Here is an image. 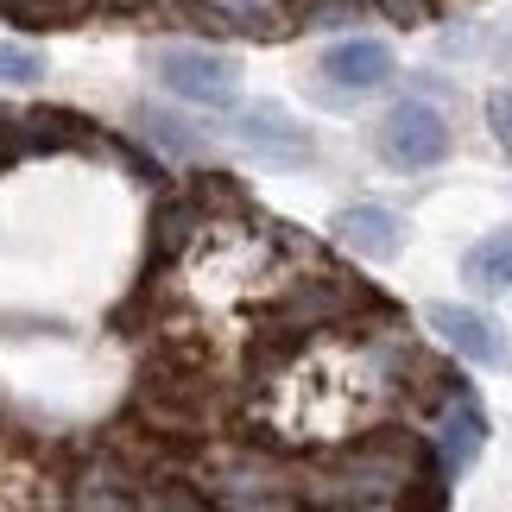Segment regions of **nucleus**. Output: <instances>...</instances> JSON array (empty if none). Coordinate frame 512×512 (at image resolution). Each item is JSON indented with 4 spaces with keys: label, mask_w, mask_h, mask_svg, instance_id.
<instances>
[{
    "label": "nucleus",
    "mask_w": 512,
    "mask_h": 512,
    "mask_svg": "<svg viewBox=\"0 0 512 512\" xmlns=\"http://www.w3.org/2000/svg\"><path fill=\"white\" fill-rule=\"evenodd\" d=\"M449 121H443V108H430V102H399L380 121V152L392 165H405V171H430V165H443L449 159Z\"/></svg>",
    "instance_id": "obj_2"
},
{
    "label": "nucleus",
    "mask_w": 512,
    "mask_h": 512,
    "mask_svg": "<svg viewBox=\"0 0 512 512\" xmlns=\"http://www.w3.org/2000/svg\"><path fill=\"white\" fill-rule=\"evenodd\" d=\"M133 121H140V133H146V140H159L165 152H184V159H196V152H203V133H196L190 121H177V114L133 108Z\"/></svg>",
    "instance_id": "obj_9"
},
{
    "label": "nucleus",
    "mask_w": 512,
    "mask_h": 512,
    "mask_svg": "<svg viewBox=\"0 0 512 512\" xmlns=\"http://www.w3.org/2000/svg\"><path fill=\"white\" fill-rule=\"evenodd\" d=\"M152 76H159L171 95L196 102V108H234V89H241L234 57L203 51V45H165V51H152Z\"/></svg>",
    "instance_id": "obj_1"
},
{
    "label": "nucleus",
    "mask_w": 512,
    "mask_h": 512,
    "mask_svg": "<svg viewBox=\"0 0 512 512\" xmlns=\"http://www.w3.org/2000/svg\"><path fill=\"white\" fill-rule=\"evenodd\" d=\"M329 228H336V241L348 253H361V260H392V253L405 247V215L380 209V203H348Z\"/></svg>",
    "instance_id": "obj_6"
},
{
    "label": "nucleus",
    "mask_w": 512,
    "mask_h": 512,
    "mask_svg": "<svg viewBox=\"0 0 512 512\" xmlns=\"http://www.w3.org/2000/svg\"><path fill=\"white\" fill-rule=\"evenodd\" d=\"M430 329H437V342H449L462 354V361L475 367H512V342L506 329L487 317V310H468V304H430Z\"/></svg>",
    "instance_id": "obj_3"
},
{
    "label": "nucleus",
    "mask_w": 512,
    "mask_h": 512,
    "mask_svg": "<svg viewBox=\"0 0 512 512\" xmlns=\"http://www.w3.org/2000/svg\"><path fill=\"white\" fill-rule=\"evenodd\" d=\"M481 443H487V411H481L475 399H462V392H456V399L437 411V430H430L437 468H443V475H462V468L481 456Z\"/></svg>",
    "instance_id": "obj_5"
},
{
    "label": "nucleus",
    "mask_w": 512,
    "mask_h": 512,
    "mask_svg": "<svg viewBox=\"0 0 512 512\" xmlns=\"http://www.w3.org/2000/svg\"><path fill=\"white\" fill-rule=\"evenodd\" d=\"M234 140L247 152H260L272 165H310L317 159V140H310V127H298L279 102H253L241 108V121H234Z\"/></svg>",
    "instance_id": "obj_4"
},
{
    "label": "nucleus",
    "mask_w": 512,
    "mask_h": 512,
    "mask_svg": "<svg viewBox=\"0 0 512 512\" xmlns=\"http://www.w3.org/2000/svg\"><path fill=\"white\" fill-rule=\"evenodd\" d=\"M487 127H494V140L512 152V95L500 89V95H487Z\"/></svg>",
    "instance_id": "obj_11"
},
{
    "label": "nucleus",
    "mask_w": 512,
    "mask_h": 512,
    "mask_svg": "<svg viewBox=\"0 0 512 512\" xmlns=\"http://www.w3.org/2000/svg\"><path fill=\"white\" fill-rule=\"evenodd\" d=\"M45 76V57L32 45H0V83H38Z\"/></svg>",
    "instance_id": "obj_10"
},
{
    "label": "nucleus",
    "mask_w": 512,
    "mask_h": 512,
    "mask_svg": "<svg viewBox=\"0 0 512 512\" xmlns=\"http://www.w3.org/2000/svg\"><path fill=\"white\" fill-rule=\"evenodd\" d=\"M462 279L475 291H506L512 285V228L487 234V241H475L462 253Z\"/></svg>",
    "instance_id": "obj_8"
},
{
    "label": "nucleus",
    "mask_w": 512,
    "mask_h": 512,
    "mask_svg": "<svg viewBox=\"0 0 512 512\" xmlns=\"http://www.w3.org/2000/svg\"><path fill=\"white\" fill-rule=\"evenodd\" d=\"M323 76L336 89H348V95H367V89H380L392 76V51L380 38H342V45L323 51Z\"/></svg>",
    "instance_id": "obj_7"
}]
</instances>
